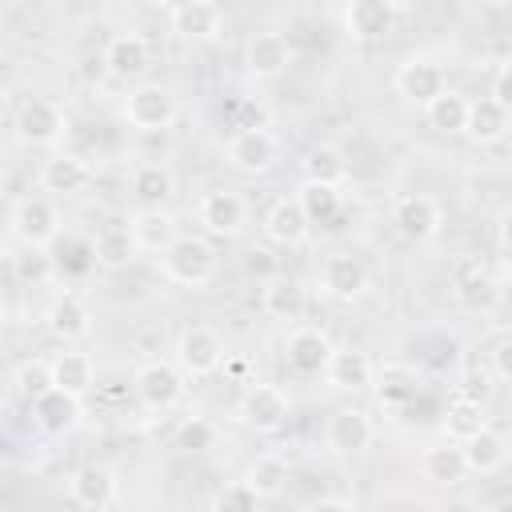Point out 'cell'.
Returning <instances> with one entry per match:
<instances>
[{"label":"cell","instance_id":"f546056e","mask_svg":"<svg viewBox=\"0 0 512 512\" xmlns=\"http://www.w3.org/2000/svg\"><path fill=\"white\" fill-rule=\"evenodd\" d=\"M260 308H264L272 320L296 324V320L308 312V292H304L296 280H288V276H272V280H264Z\"/></svg>","mask_w":512,"mask_h":512},{"label":"cell","instance_id":"44dd1931","mask_svg":"<svg viewBox=\"0 0 512 512\" xmlns=\"http://www.w3.org/2000/svg\"><path fill=\"white\" fill-rule=\"evenodd\" d=\"M32 412V424L44 432V436H68L76 424H80V400L60 392V388H48L40 400L28 404Z\"/></svg>","mask_w":512,"mask_h":512},{"label":"cell","instance_id":"f1b7e54d","mask_svg":"<svg viewBox=\"0 0 512 512\" xmlns=\"http://www.w3.org/2000/svg\"><path fill=\"white\" fill-rule=\"evenodd\" d=\"M420 472H424V480H432V484H440V488L464 484V476H468L464 448H460L456 440H444V444L424 448V452H420Z\"/></svg>","mask_w":512,"mask_h":512},{"label":"cell","instance_id":"1f68e13d","mask_svg":"<svg viewBox=\"0 0 512 512\" xmlns=\"http://www.w3.org/2000/svg\"><path fill=\"white\" fill-rule=\"evenodd\" d=\"M508 128H512V116H508L492 96L472 100V108H468V124H464V136H468L472 144H496V140L508 136Z\"/></svg>","mask_w":512,"mask_h":512},{"label":"cell","instance_id":"9c48e42d","mask_svg":"<svg viewBox=\"0 0 512 512\" xmlns=\"http://www.w3.org/2000/svg\"><path fill=\"white\" fill-rule=\"evenodd\" d=\"M392 88H396V96H400L404 104L428 108L448 84H444V68H440L436 60H428V56H408V60L396 68Z\"/></svg>","mask_w":512,"mask_h":512},{"label":"cell","instance_id":"7402d4cb","mask_svg":"<svg viewBox=\"0 0 512 512\" xmlns=\"http://www.w3.org/2000/svg\"><path fill=\"white\" fill-rule=\"evenodd\" d=\"M68 496H72L84 512L112 508V500H116V472H112L108 464H84V468L72 472Z\"/></svg>","mask_w":512,"mask_h":512},{"label":"cell","instance_id":"bcb514c9","mask_svg":"<svg viewBox=\"0 0 512 512\" xmlns=\"http://www.w3.org/2000/svg\"><path fill=\"white\" fill-rule=\"evenodd\" d=\"M488 96H492V100L512 116V60L496 68V76H492V92H488Z\"/></svg>","mask_w":512,"mask_h":512},{"label":"cell","instance_id":"f6af8a7d","mask_svg":"<svg viewBox=\"0 0 512 512\" xmlns=\"http://www.w3.org/2000/svg\"><path fill=\"white\" fill-rule=\"evenodd\" d=\"M232 128H236V132H248V128H268V108H264L260 100L244 96V100L236 104V120H232Z\"/></svg>","mask_w":512,"mask_h":512},{"label":"cell","instance_id":"ba28073f","mask_svg":"<svg viewBox=\"0 0 512 512\" xmlns=\"http://www.w3.org/2000/svg\"><path fill=\"white\" fill-rule=\"evenodd\" d=\"M132 392L148 412H168L184 396V372L168 360H148L132 376Z\"/></svg>","mask_w":512,"mask_h":512},{"label":"cell","instance_id":"8d00e7d4","mask_svg":"<svg viewBox=\"0 0 512 512\" xmlns=\"http://www.w3.org/2000/svg\"><path fill=\"white\" fill-rule=\"evenodd\" d=\"M468 108H472V100L464 96V92H456V88H444L428 108H424V116H428V124L436 128V132H444V136H464V124H468Z\"/></svg>","mask_w":512,"mask_h":512},{"label":"cell","instance_id":"83f0119b","mask_svg":"<svg viewBox=\"0 0 512 512\" xmlns=\"http://www.w3.org/2000/svg\"><path fill=\"white\" fill-rule=\"evenodd\" d=\"M372 392H376L380 408L400 412V408H408L420 396V372L408 368V364H384L376 372V380H372Z\"/></svg>","mask_w":512,"mask_h":512},{"label":"cell","instance_id":"ffe728a7","mask_svg":"<svg viewBox=\"0 0 512 512\" xmlns=\"http://www.w3.org/2000/svg\"><path fill=\"white\" fill-rule=\"evenodd\" d=\"M88 180H92V168L76 152H52L40 164V188L52 192V196H76V192L88 188Z\"/></svg>","mask_w":512,"mask_h":512},{"label":"cell","instance_id":"4dcf8cb0","mask_svg":"<svg viewBox=\"0 0 512 512\" xmlns=\"http://www.w3.org/2000/svg\"><path fill=\"white\" fill-rule=\"evenodd\" d=\"M92 248H96V264L108 268V272L128 268L136 260V252H140V244H136V236H132L128 224H104L92 236Z\"/></svg>","mask_w":512,"mask_h":512},{"label":"cell","instance_id":"484cf974","mask_svg":"<svg viewBox=\"0 0 512 512\" xmlns=\"http://www.w3.org/2000/svg\"><path fill=\"white\" fill-rule=\"evenodd\" d=\"M128 184H132V196H136L140 208H168V200H172V192H176V176H172V168L160 164V160L136 164Z\"/></svg>","mask_w":512,"mask_h":512},{"label":"cell","instance_id":"db71d44e","mask_svg":"<svg viewBox=\"0 0 512 512\" xmlns=\"http://www.w3.org/2000/svg\"><path fill=\"white\" fill-rule=\"evenodd\" d=\"M508 280H512V260H508Z\"/></svg>","mask_w":512,"mask_h":512},{"label":"cell","instance_id":"5b68a950","mask_svg":"<svg viewBox=\"0 0 512 512\" xmlns=\"http://www.w3.org/2000/svg\"><path fill=\"white\" fill-rule=\"evenodd\" d=\"M228 364V348H224V336L208 324H188L180 336H176V368L184 376H212Z\"/></svg>","mask_w":512,"mask_h":512},{"label":"cell","instance_id":"8fae6325","mask_svg":"<svg viewBox=\"0 0 512 512\" xmlns=\"http://www.w3.org/2000/svg\"><path fill=\"white\" fill-rule=\"evenodd\" d=\"M332 340L320 328H292L284 340V360L296 376H324L332 364Z\"/></svg>","mask_w":512,"mask_h":512},{"label":"cell","instance_id":"6da1fadb","mask_svg":"<svg viewBox=\"0 0 512 512\" xmlns=\"http://www.w3.org/2000/svg\"><path fill=\"white\" fill-rule=\"evenodd\" d=\"M120 116H124V124L132 132L156 136V132L172 128V120H176V96L164 84H156V80H140V84L128 88V96L120 104Z\"/></svg>","mask_w":512,"mask_h":512},{"label":"cell","instance_id":"d6986e66","mask_svg":"<svg viewBox=\"0 0 512 512\" xmlns=\"http://www.w3.org/2000/svg\"><path fill=\"white\" fill-rule=\"evenodd\" d=\"M400 8L392 0H352L344 8V32L352 40H380L392 32Z\"/></svg>","mask_w":512,"mask_h":512},{"label":"cell","instance_id":"5bb4252c","mask_svg":"<svg viewBox=\"0 0 512 512\" xmlns=\"http://www.w3.org/2000/svg\"><path fill=\"white\" fill-rule=\"evenodd\" d=\"M320 288L324 296L332 300H360L368 292V268L352 256V252H332L324 264H320Z\"/></svg>","mask_w":512,"mask_h":512},{"label":"cell","instance_id":"52a82bcc","mask_svg":"<svg viewBox=\"0 0 512 512\" xmlns=\"http://www.w3.org/2000/svg\"><path fill=\"white\" fill-rule=\"evenodd\" d=\"M224 156L236 172L244 176H264L280 164V140L268 128H248V132H232L224 144Z\"/></svg>","mask_w":512,"mask_h":512},{"label":"cell","instance_id":"836d02e7","mask_svg":"<svg viewBox=\"0 0 512 512\" xmlns=\"http://www.w3.org/2000/svg\"><path fill=\"white\" fill-rule=\"evenodd\" d=\"M460 448H464L468 472L492 476V472H500V468L508 464V440H504V432H496V428L476 432V436H472V440H464Z\"/></svg>","mask_w":512,"mask_h":512},{"label":"cell","instance_id":"277c9868","mask_svg":"<svg viewBox=\"0 0 512 512\" xmlns=\"http://www.w3.org/2000/svg\"><path fill=\"white\" fill-rule=\"evenodd\" d=\"M12 240L20 248H48L60 240V208L48 196H24L12 204Z\"/></svg>","mask_w":512,"mask_h":512},{"label":"cell","instance_id":"e0dca14e","mask_svg":"<svg viewBox=\"0 0 512 512\" xmlns=\"http://www.w3.org/2000/svg\"><path fill=\"white\" fill-rule=\"evenodd\" d=\"M152 64V52H148V40L140 32H116L108 44H104V68L112 80H140Z\"/></svg>","mask_w":512,"mask_h":512},{"label":"cell","instance_id":"603a6c76","mask_svg":"<svg viewBox=\"0 0 512 512\" xmlns=\"http://www.w3.org/2000/svg\"><path fill=\"white\" fill-rule=\"evenodd\" d=\"M308 216H304V208H300V200L296 196H280L268 212H264V236L272 240V244H284V248H296V244H304L308 240Z\"/></svg>","mask_w":512,"mask_h":512},{"label":"cell","instance_id":"2e32d148","mask_svg":"<svg viewBox=\"0 0 512 512\" xmlns=\"http://www.w3.org/2000/svg\"><path fill=\"white\" fill-rule=\"evenodd\" d=\"M376 428H372V416L364 408H336L328 416V428H324V440L336 456H356L372 444Z\"/></svg>","mask_w":512,"mask_h":512},{"label":"cell","instance_id":"9a60e30c","mask_svg":"<svg viewBox=\"0 0 512 512\" xmlns=\"http://www.w3.org/2000/svg\"><path fill=\"white\" fill-rule=\"evenodd\" d=\"M44 324L60 344H76L92 332V308L80 292H60V296H52V304L44 312Z\"/></svg>","mask_w":512,"mask_h":512},{"label":"cell","instance_id":"816d5d0a","mask_svg":"<svg viewBox=\"0 0 512 512\" xmlns=\"http://www.w3.org/2000/svg\"><path fill=\"white\" fill-rule=\"evenodd\" d=\"M484 512H512V496H500V500H492Z\"/></svg>","mask_w":512,"mask_h":512},{"label":"cell","instance_id":"ee69618b","mask_svg":"<svg viewBox=\"0 0 512 512\" xmlns=\"http://www.w3.org/2000/svg\"><path fill=\"white\" fill-rule=\"evenodd\" d=\"M212 512H260V496L244 480H236L212 496Z\"/></svg>","mask_w":512,"mask_h":512},{"label":"cell","instance_id":"d590c367","mask_svg":"<svg viewBox=\"0 0 512 512\" xmlns=\"http://www.w3.org/2000/svg\"><path fill=\"white\" fill-rule=\"evenodd\" d=\"M52 260H56V272L60 276H72V280L76 276H88L92 268H100L92 240H84L76 232H60V240L52 244Z\"/></svg>","mask_w":512,"mask_h":512},{"label":"cell","instance_id":"cb8c5ba5","mask_svg":"<svg viewBox=\"0 0 512 512\" xmlns=\"http://www.w3.org/2000/svg\"><path fill=\"white\" fill-rule=\"evenodd\" d=\"M128 228H132L140 252H156V256H164V252L180 240L176 216H172L168 208H140V212L128 220Z\"/></svg>","mask_w":512,"mask_h":512},{"label":"cell","instance_id":"f35d334b","mask_svg":"<svg viewBox=\"0 0 512 512\" xmlns=\"http://www.w3.org/2000/svg\"><path fill=\"white\" fill-rule=\"evenodd\" d=\"M244 484H248L260 500H276V496L288 488V464H284L276 452H264V456H256V460L248 464Z\"/></svg>","mask_w":512,"mask_h":512},{"label":"cell","instance_id":"ac0fdd59","mask_svg":"<svg viewBox=\"0 0 512 512\" xmlns=\"http://www.w3.org/2000/svg\"><path fill=\"white\" fill-rule=\"evenodd\" d=\"M288 64H292V48L284 32H256L244 48V68L252 80H276L288 72Z\"/></svg>","mask_w":512,"mask_h":512},{"label":"cell","instance_id":"4316f807","mask_svg":"<svg viewBox=\"0 0 512 512\" xmlns=\"http://www.w3.org/2000/svg\"><path fill=\"white\" fill-rule=\"evenodd\" d=\"M48 372H52V388L68 392V396H84L96 380V364L88 352H76V348H60L52 360H48Z\"/></svg>","mask_w":512,"mask_h":512},{"label":"cell","instance_id":"3957f363","mask_svg":"<svg viewBox=\"0 0 512 512\" xmlns=\"http://www.w3.org/2000/svg\"><path fill=\"white\" fill-rule=\"evenodd\" d=\"M12 132L20 144H32V148H52L64 132H68V116L56 100L48 96H24L16 108H12Z\"/></svg>","mask_w":512,"mask_h":512},{"label":"cell","instance_id":"60d3db41","mask_svg":"<svg viewBox=\"0 0 512 512\" xmlns=\"http://www.w3.org/2000/svg\"><path fill=\"white\" fill-rule=\"evenodd\" d=\"M12 272L24 288H44L52 276H60L56 260H52V248H20L12 256Z\"/></svg>","mask_w":512,"mask_h":512},{"label":"cell","instance_id":"7a4b0ae2","mask_svg":"<svg viewBox=\"0 0 512 512\" xmlns=\"http://www.w3.org/2000/svg\"><path fill=\"white\" fill-rule=\"evenodd\" d=\"M160 260V276L180 288H204L216 276V248L204 236H180Z\"/></svg>","mask_w":512,"mask_h":512},{"label":"cell","instance_id":"4fadbf2b","mask_svg":"<svg viewBox=\"0 0 512 512\" xmlns=\"http://www.w3.org/2000/svg\"><path fill=\"white\" fill-rule=\"evenodd\" d=\"M168 24L180 40L204 44V40H216L224 32V8L212 4V0H184L168 12Z\"/></svg>","mask_w":512,"mask_h":512},{"label":"cell","instance_id":"7bdbcfd3","mask_svg":"<svg viewBox=\"0 0 512 512\" xmlns=\"http://www.w3.org/2000/svg\"><path fill=\"white\" fill-rule=\"evenodd\" d=\"M172 440H176L180 452H208L216 444V424L204 420V416H184L176 424V436Z\"/></svg>","mask_w":512,"mask_h":512},{"label":"cell","instance_id":"d4e9b609","mask_svg":"<svg viewBox=\"0 0 512 512\" xmlns=\"http://www.w3.org/2000/svg\"><path fill=\"white\" fill-rule=\"evenodd\" d=\"M324 376H328V384H332L336 392H364V388H372V380H376V364H372V356L360 352V348H336Z\"/></svg>","mask_w":512,"mask_h":512},{"label":"cell","instance_id":"74e56055","mask_svg":"<svg viewBox=\"0 0 512 512\" xmlns=\"http://www.w3.org/2000/svg\"><path fill=\"white\" fill-rule=\"evenodd\" d=\"M496 296H500V288H496V280H492L480 264H468V268L456 276V300H460V308H468V312H488V308L496 304Z\"/></svg>","mask_w":512,"mask_h":512},{"label":"cell","instance_id":"30bf717a","mask_svg":"<svg viewBox=\"0 0 512 512\" xmlns=\"http://www.w3.org/2000/svg\"><path fill=\"white\" fill-rule=\"evenodd\" d=\"M196 220L204 224L208 236L232 240V236H240L244 224H248V204H244L240 192L216 188V192H204V200H200V208H196Z\"/></svg>","mask_w":512,"mask_h":512},{"label":"cell","instance_id":"681fc988","mask_svg":"<svg viewBox=\"0 0 512 512\" xmlns=\"http://www.w3.org/2000/svg\"><path fill=\"white\" fill-rule=\"evenodd\" d=\"M496 236H500V244L512 252V204L500 212V220H496Z\"/></svg>","mask_w":512,"mask_h":512},{"label":"cell","instance_id":"7dc6e473","mask_svg":"<svg viewBox=\"0 0 512 512\" xmlns=\"http://www.w3.org/2000/svg\"><path fill=\"white\" fill-rule=\"evenodd\" d=\"M492 372L512 384V336H504V340L492 348Z\"/></svg>","mask_w":512,"mask_h":512},{"label":"cell","instance_id":"ab89813d","mask_svg":"<svg viewBox=\"0 0 512 512\" xmlns=\"http://www.w3.org/2000/svg\"><path fill=\"white\" fill-rule=\"evenodd\" d=\"M296 200H300V208H304V216H308V224H332L336 216H340V188H328V184H300L296 188Z\"/></svg>","mask_w":512,"mask_h":512},{"label":"cell","instance_id":"8992f818","mask_svg":"<svg viewBox=\"0 0 512 512\" xmlns=\"http://www.w3.org/2000/svg\"><path fill=\"white\" fill-rule=\"evenodd\" d=\"M236 412H240L244 428H252V432H264V436H268V432H280V428L288 424V416H292V400H288V392H284V388L252 380V384L244 388V396H240Z\"/></svg>","mask_w":512,"mask_h":512},{"label":"cell","instance_id":"b9f144b4","mask_svg":"<svg viewBox=\"0 0 512 512\" xmlns=\"http://www.w3.org/2000/svg\"><path fill=\"white\" fill-rule=\"evenodd\" d=\"M12 388H16V396H20L24 404L40 400V396L52 388V372H48V360H24V364L16 368V376H12Z\"/></svg>","mask_w":512,"mask_h":512},{"label":"cell","instance_id":"e575fe53","mask_svg":"<svg viewBox=\"0 0 512 512\" xmlns=\"http://www.w3.org/2000/svg\"><path fill=\"white\" fill-rule=\"evenodd\" d=\"M484 428H492V424H488V408H484V400L456 396V400L444 408V432H448V440L464 444V440H472V436L484 432Z\"/></svg>","mask_w":512,"mask_h":512},{"label":"cell","instance_id":"d6a6232c","mask_svg":"<svg viewBox=\"0 0 512 512\" xmlns=\"http://www.w3.org/2000/svg\"><path fill=\"white\" fill-rule=\"evenodd\" d=\"M300 172L308 184H328V188H340L348 180V160L336 144H312L300 160Z\"/></svg>","mask_w":512,"mask_h":512},{"label":"cell","instance_id":"7c38bea8","mask_svg":"<svg viewBox=\"0 0 512 512\" xmlns=\"http://www.w3.org/2000/svg\"><path fill=\"white\" fill-rule=\"evenodd\" d=\"M392 224H396V232H400L404 240H416V244H420V240H432V236L440 232L444 212H440V204H436L432 196L412 192V196H400V200H396Z\"/></svg>","mask_w":512,"mask_h":512},{"label":"cell","instance_id":"f5cc1de1","mask_svg":"<svg viewBox=\"0 0 512 512\" xmlns=\"http://www.w3.org/2000/svg\"><path fill=\"white\" fill-rule=\"evenodd\" d=\"M96 512H116V508H96Z\"/></svg>","mask_w":512,"mask_h":512},{"label":"cell","instance_id":"c3c4849f","mask_svg":"<svg viewBox=\"0 0 512 512\" xmlns=\"http://www.w3.org/2000/svg\"><path fill=\"white\" fill-rule=\"evenodd\" d=\"M304 512H352V504L340 500V496H320V500H312Z\"/></svg>","mask_w":512,"mask_h":512},{"label":"cell","instance_id":"f907efd6","mask_svg":"<svg viewBox=\"0 0 512 512\" xmlns=\"http://www.w3.org/2000/svg\"><path fill=\"white\" fill-rule=\"evenodd\" d=\"M244 268H248V272H256V268H260V272H272L268 248H252V252H248V260H244Z\"/></svg>","mask_w":512,"mask_h":512}]
</instances>
